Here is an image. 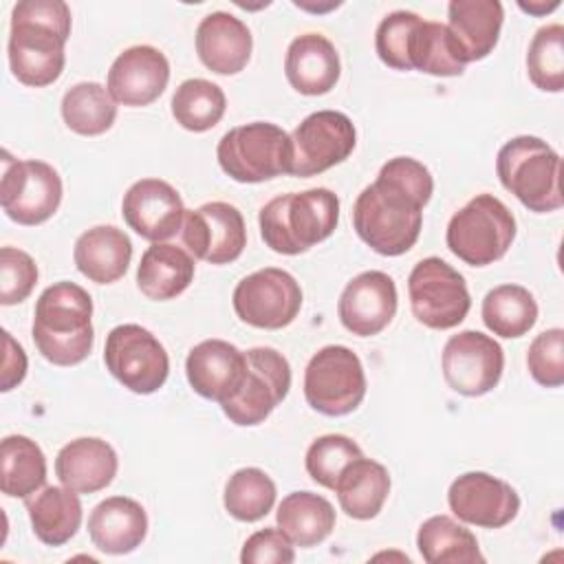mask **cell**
<instances>
[{
	"mask_svg": "<svg viewBox=\"0 0 564 564\" xmlns=\"http://www.w3.org/2000/svg\"><path fill=\"white\" fill-rule=\"evenodd\" d=\"M527 368L535 383L560 388L564 383V330L549 328L540 333L527 352Z\"/></svg>",
	"mask_w": 564,
	"mask_h": 564,
	"instance_id": "cell-42",
	"label": "cell"
},
{
	"mask_svg": "<svg viewBox=\"0 0 564 564\" xmlns=\"http://www.w3.org/2000/svg\"><path fill=\"white\" fill-rule=\"evenodd\" d=\"M359 456H364L361 447L352 438L344 434H324L308 445L304 465L317 485L335 489L341 471Z\"/></svg>",
	"mask_w": 564,
	"mask_h": 564,
	"instance_id": "cell-40",
	"label": "cell"
},
{
	"mask_svg": "<svg viewBox=\"0 0 564 564\" xmlns=\"http://www.w3.org/2000/svg\"><path fill=\"white\" fill-rule=\"evenodd\" d=\"M172 117L189 132L212 130L227 110L223 88L209 79L192 77L178 84L172 95Z\"/></svg>",
	"mask_w": 564,
	"mask_h": 564,
	"instance_id": "cell-36",
	"label": "cell"
},
{
	"mask_svg": "<svg viewBox=\"0 0 564 564\" xmlns=\"http://www.w3.org/2000/svg\"><path fill=\"white\" fill-rule=\"evenodd\" d=\"M408 295L412 315L434 330L458 326L471 306L465 278L436 256L414 264L408 278Z\"/></svg>",
	"mask_w": 564,
	"mask_h": 564,
	"instance_id": "cell-9",
	"label": "cell"
},
{
	"mask_svg": "<svg viewBox=\"0 0 564 564\" xmlns=\"http://www.w3.org/2000/svg\"><path fill=\"white\" fill-rule=\"evenodd\" d=\"M70 37V9L62 0H22L11 11L7 42L9 68L13 77L33 88H44L59 79Z\"/></svg>",
	"mask_w": 564,
	"mask_h": 564,
	"instance_id": "cell-2",
	"label": "cell"
},
{
	"mask_svg": "<svg viewBox=\"0 0 564 564\" xmlns=\"http://www.w3.org/2000/svg\"><path fill=\"white\" fill-rule=\"evenodd\" d=\"M275 482L258 467L234 471L225 485V509L240 522L262 520L275 505Z\"/></svg>",
	"mask_w": 564,
	"mask_h": 564,
	"instance_id": "cell-38",
	"label": "cell"
},
{
	"mask_svg": "<svg viewBox=\"0 0 564 564\" xmlns=\"http://www.w3.org/2000/svg\"><path fill=\"white\" fill-rule=\"evenodd\" d=\"M441 370L454 392L482 397L498 386L505 370V352L494 337L480 330H460L445 341Z\"/></svg>",
	"mask_w": 564,
	"mask_h": 564,
	"instance_id": "cell-15",
	"label": "cell"
},
{
	"mask_svg": "<svg viewBox=\"0 0 564 564\" xmlns=\"http://www.w3.org/2000/svg\"><path fill=\"white\" fill-rule=\"evenodd\" d=\"M284 75L300 95H326L341 75L339 53L335 44L319 33L297 35L286 48Z\"/></svg>",
	"mask_w": 564,
	"mask_h": 564,
	"instance_id": "cell-24",
	"label": "cell"
},
{
	"mask_svg": "<svg viewBox=\"0 0 564 564\" xmlns=\"http://www.w3.org/2000/svg\"><path fill=\"white\" fill-rule=\"evenodd\" d=\"M247 375L234 397L220 403L223 414L240 425H260L289 394L291 366L282 352L269 346H256L247 352Z\"/></svg>",
	"mask_w": 564,
	"mask_h": 564,
	"instance_id": "cell-11",
	"label": "cell"
},
{
	"mask_svg": "<svg viewBox=\"0 0 564 564\" xmlns=\"http://www.w3.org/2000/svg\"><path fill=\"white\" fill-rule=\"evenodd\" d=\"M251 48V31L240 18L227 11H212L196 26V53L212 73H240L249 64Z\"/></svg>",
	"mask_w": 564,
	"mask_h": 564,
	"instance_id": "cell-23",
	"label": "cell"
},
{
	"mask_svg": "<svg viewBox=\"0 0 564 564\" xmlns=\"http://www.w3.org/2000/svg\"><path fill=\"white\" fill-rule=\"evenodd\" d=\"M399 295L394 280L383 271H364L341 291L337 315L341 326L357 337L379 335L397 313Z\"/></svg>",
	"mask_w": 564,
	"mask_h": 564,
	"instance_id": "cell-18",
	"label": "cell"
},
{
	"mask_svg": "<svg viewBox=\"0 0 564 564\" xmlns=\"http://www.w3.org/2000/svg\"><path fill=\"white\" fill-rule=\"evenodd\" d=\"M278 529L302 549H311L324 542L335 529L333 505L313 491H293L282 498L278 513Z\"/></svg>",
	"mask_w": 564,
	"mask_h": 564,
	"instance_id": "cell-31",
	"label": "cell"
},
{
	"mask_svg": "<svg viewBox=\"0 0 564 564\" xmlns=\"http://www.w3.org/2000/svg\"><path fill=\"white\" fill-rule=\"evenodd\" d=\"M119 469L117 452L97 436H82L66 443L55 456V474L59 482L77 494H95L106 489Z\"/></svg>",
	"mask_w": 564,
	"mask_h": 564,
	"instance_id": "cell-25",
	"label": "cell"
},
{
	"mask_svg": "<svg viewBox=\"0 0 564 564\" xmlns=\"http://www.w3.org/2000/svg\"><path fill=\"white\" fill-rule=\"evenodd\" d=\"M291 176H315L344 163L355 145L357 130L348 115L339 110H317L300 121L291 134Z\"/></svg>",
	"mask_w": 564,
	"mask_h": 564,
	"instance_id": "cell-14",
	"label": "cell"
},
{
	"mask_svg": "<svg viewBox=\"0 0 564 564\" xmlns=\"http://www.w3.org/2000/svg\"><path fill=\"white\" fill-rule=\"evenodd\" d=\"M516 238V218L494 194H478L447 223V249L469 267L498 262Z\"/></svg>",
	"mask_w": 564,
	"mask_h": 564,
	"instance_id": "cell-7",
	"label": "cell"
},
{
	"mask_svg": "<svg viewBox=\"0 0 564 564\" xmlns=\"http://www.w3.org/2000/svg\"><path fill=\"white\" fill-rule=\"evenodd\" d=\"M167 57L150 44H137L115 57L106 88L117 104L141 108L156 101L167 88Z\"/></svg>",
	"mask_w": 564,
	"mask_h": 564,
	"instance_id": "cell-20",
	"label": "cell"
},
{
	"mask_svg": "<svg viewBox=\"0 0 564 564\" xmlns=\"http://www.w3.org/2000/svg\"><path fill=\"white\" fill-rule=\"evenodd\" d=\"M529 79L544 93H562L564 88V26H540L527 53Z\"/></svg>",
	"mask_w": 564,
	"mask_h": 564,
	"instance_id": "cell-39",
	"label": "cell"
},
{
	"mask_svg": "<svg viewBox=\"0 0 564 564\" xmlns=\"http://www.w3.org/2000/svg\"><path fill=\"white\" fill-rule=\"evenodd\" d=\"M337 220L339 198L326 187L275 196L258 214L264 245L282 256L304 253L326 240Z\"/></svg>",
	"mask_w": 564,
	"mask_h": 564,
	"instance_id": "cell-4",
	"label": "cell"
},
{
	"mask_svg": "<svg viewBox=\"0 0 564 564\" xmlns=\"http://www.w3.org/2000/svg\"><path fill=\"white\" fill-rule=\"evenodd\" d=\"M88 535L101 553H132L148 535V513L128 496H110L90 511Z\"/></svg>",
	"mask_w": 564,
	"mask_h": 564,
	"instance_id": "cell-26",
	"label": "cell"
},
{
	"mask_svg": "<svg viewBox=\"0 0 564 564\" xmlns=\"http://www.w3.org/2000/svg\"><path fill=\"white\" fill-rule=\"evenodd\" d=\"M240 322L278 330L289 326L302 308V289L297 280L278 267H267L242 278L231 295Z\"/></svg>",
	"mask_w": 564,
	"mask_h": 564,
	"instance_id": "cell-13",
	"label": "cell"
},
{
	"mask_svg": "<svg viewBox=\"0 0 564 564\" xmlns=\"http://www.w3.org/2000/svg\"><path fill=\"white\" fill-rule=\"evenodd\" d=\"M62 178L57 170L44 161H18L9 152L2 154L0 205L4 214L24 227L46 223L62 203Z\"/></svg>",
	"mask_w": 564,
	"mask_h": 564,
	"instance_id": "cell-10",
	"label": "cell"
},
{
	"mask_svg": "<svg viewBox=\"0 0 564 564\" xmlns=\"http://www.w3.org/2000/svg\"><path fill=\"white\" fill-rule=\"evenodd\" d=\"M480 315L494 335L516 339L535 326L538 302L533 293L520 284H500L485 295Z\"/></svg>",
	"mask_w": 564,
	"mask_h": 564,
	"instance_id": "cell-34",
	"label": "cell"
},
{
	"mask_svg": "<svg viewBox=\"0 0 564 564\" xmlns=\"http://www.w3.org/2000/svg\"><path fill=\"white\" fill-rule=\"evenodd\" d=\"M185 375L198 397L223 403L242 386L247 355L225 339H205L189 350Z\"/></svg>",
	"mask_w": 564,
	"mask_h": 564,
	"instance_id": "cell-21",
	"label": "cell"
},
{
	"mask_svg": "<svg viewBox=\"0 0 564 564\" xmlns=\"http://www.w3.org/2000/svg\"><path fill=\"white\" fill-rule=\"evenodd\" d=\"M31 335L53 366L82 364L95 344L90 293L68 280L46 286L35 302Z\"/></svg>",
	"mask_w": 564,
	"mask_h": 564,
	"instance_id": "cell-3",
	"label": "cell"
},
{
	"mask_svg": "<svg viewBox=\"0 0 564 564\" xmlns=\"http://www.w3.org/2000/svg\"><path fill=\"white\" fill-rule=\"evenodd\" d=\"M126 225L150 242H163L183 227L185 205L181 194L161 178H141L121 200Z\"/></svg>",
	"mask_w": 564,
	"mask_h": 564,
	"instance_id": "cell-19",
	"label": "cell"
},
{
	"mask_svg": "<svg viewBox=\"0 0 564 564\" xmlns=\"http://www.w3.org/2000/svg\"><path fill=\"white\" fill-rule=\"evenodd\" d=\"M496 174L529 212L549 214L564 205L562 159L540 137L509 139L496 156Z\"/></svg>",
	"mask_w": 564,
	"mask_h": 564,
	"instance_id": "cell-5",
	"label": "cell"
},
{
	"mask_svg": "<svg viewBox=\"0 0 564 564\" xmlns=\"http://www.w3.org/2000/svg\"><path fill=\"white\" fill-rule=\"evenodd\" d=\"M505 9L498 0H452L447 33L460 64L485 59L498 44Z\"/></svg>",
	"mask_w": 564,
	"mask_h": 564,
	"instance_id": "cell-22",
	"label": "cell"
},
{
	"mask_svg": "<svg viewBox=\"0 0 564 564\" xmlns=\"http://www.w3.org/2000/svg\"><path fill=\"white\" fill-rule=\"evenodd\" d=\"M216 159L220 170L238 183H262L291 174V134L271 121H251L220 137Z\"/></svg>",
	"mask_w": 564,
	"mask_h": 564,
	"instance_id": "cell-6",
	"label": "cell"
},
{
	"mask_svg": "<svg viewBox=\"0 0 564 564\" xmlns=\"http://www.w3.org/2000/svg\"><path fill=\"white\" fill-rule=\"evenodd\" d=\"M295 560L293 542L275 527L260 529L242 544V564H291Z\"/></svg>",
	"mask_w": 564,
	"mask_h": 564,
	"instance_id": "cell-44",
	"label": "cell"
},
{
	"mask_svg": "<svg viewBox=\"0 0 564 564\" xmlns=\"http://www.w3.org/2000/svg\"><path fill=\"white\" fill-rule=\"evenodd\" d=\"M4 339V364H2V392L13 390L15 386L22 383L26 377V355L24 348L11 337L9 330L2 333Z\"/></svg>",
	"mask_w": 564,
	"mask_h": 564,
	"instance_id": "cell-45",
	"label": "cell"
},
{
	"mask_svg": "<svg viewBox=\"0 0 564 564\" xmlns=\"http://www.w3.org/2000/svg\"><path fill=\"white\" fill-rule=\"evenodd\" d=\"M416 546L427 564L485 562L476 535L449 516L427 518L416 533Z\"/></svg>",
	"mask_w": 564,
	"mask_h": 564,
	"instance_id": "cell-33",
	"label": "cell"
},
{
	"mask_svg": "<svg viewBox=\"0 0 564 564\" xmlns=\"http://www.w3.org/2000/svg\"><path fill=\"white\" fill-rule=\"evenodd\" d=\"M26 502V513L35 538L46 546L66 544L82 524V502L77 491L68 487H42Z\"/></svg>",
	"mask_w": 564,
	"mask_h": 564,
	"instance_id": "cell-29",
	"label": "cell"
},
{
	"mask_svg": "<svg viewBox=\"0 0 564 564\" xmlns=\"http://www.w3.org/2000/svg\"><path fill=\"white\" fill-rule=\"evenodd\" d=\"M306 403L324 416H346L366 397L361 359L348 346L319 348L304 370Z\"/></svg>",
	"mask_w": 564,
	"mask_h": 564,
	"instance_id": "cell-8",
	"label": "cell"
},
{
	"mask_svg": "<svg viewBox=\"0 0 564 564\" xmlns=\"http://www.w3.org/2000/svg\"><path fill=\"white\" fill-rule=\"evenodd\" d=\"M419 22L421 18L412 11H392L379 22L375 31V51L386 66L394 70H410L408 48Z\"/></svg>",
	"mask_w": 564,
	"mask_h": 564,
	"instance_id": "cell-41",
	"label": "cell"
},
{
	"mask_svg": "<svg viewBox=\"0 0 564 564\" xmlns=\"http://www.w3.org/2000/svg\"><path fill=\"white\" fill-rule=\"evenodd\" d=\"M183 242L189 253L209 264H229L247 247V227L238 207L212 200L196 209H185Z\"/></svg>",
	"mask_w": 564,
	"mask_h": 564,
	"instance_id": "cell-16",
	"label": "cell"
},
{
	"mask_svg": "<svg viewBox=\"0 0 564 564\" xmlns=\"http://www.w3.org/2000/svg\"><path fill=\"white\" fill-rule=\"evenodd\" d=\"M110 375L134 394H152L170 375V357L163 344L139 324L115 326L104 346Z\"/></svg>",
	"mask_w": 564,
	"mask_h": 564,
	"instance_id": "cell-12",
	"label": "cell"
},
{
	"mask_svg": "<svg viewBox=\"0 0 564 564\" xmlns=\"http://www.w3.org/2000/svg\"><path fill=\"white\" fill-rule=\"evenodd\" d=\"M77 271L97 284H112L126 275L132 260V242L123 229L97 225L86 229L73 249Z\"/></svg>",
	"mask_w": 564,
	"mask_h": 564,
	"instance_id": "cell-27",
	"label": "cell"
},
{
	"mask_svg": "<svg viewBox=\"0 0 564 564\" xmlns=\"http://www.w3.org/2000/svg\"><path fill=\"white\" fill-rule=\"evenodd\" d=\"M447 505L465 524L500 529L518 516L520 496L509 482L487 471H467L452 480Z\"/></svg>",
	"mask_w": 564,
	"mask_h": 564,
	"instance_id": "cell-17",
	"label": "cell"
},
{
	"mask_svg": "<svg viewBox=\"0 0 564 564\" xmlns=\"http://www.w3.org/2000/svg\"><path fill=\"white\" fill-rule=\"evenodd\" d=\"M0 487L9 498H31L46 482V456L42 447L22 434L2 438Z\"/></svg>",
	"mask_w": 564,
	"mask_h": 564,
	"instance_id": "cell-32",
	"label": "cell"
},
{
	"mask_svg": "<svg viewBox=\"0 0 564 564\" xmlns=\"http://www.w3.org/2000/svg\"><path fill=\"white\" fill-rule=\"evenodd\" d=\"M333 491L348 518L372 520L388 500L390 474L381 463L359 456L341 471Z\"/></svg>",
	"mask_w": 564,
	"mask_h": 564,
	"instance_id": "cell-30",
	"label": "cell"
},
{
	"mask_svg": "<svg viewBox=\"0 0 564 564\" xmlns=\"http://www.w3.org/2000/svg\"><path fill=\"white\" fill-rule=\"evenodd\" d=\"M518 7L522 9V11H527V13H531V15H544V13H549V11H553V9H557L560 7V0H553V2H518Z\"/></svg>",
	"mask_w": 564,
	"mask_h": 564,
	"instance_id": "cell-46",
	"label": "cell"
},
{
	"mask_svg": "<svg viewBox=\"0 0 564 564\" xmlns=\"http://www.w3.org/2000/svg\"><path fill=\"white\" fill-rule=\"evenodd\" d=\"M408 62L410 70H421L434 77H456L465 73V64H460L454 51L447 26L423 18L410 37Z\"/></svg>",
	"mask_w": 564,
	"mask_h": 564,
	"instance_id": "cell-37",
	"label": "cell"
},
{
	"mask_svg": "<svg viewBox=\"0 0 564 564\" xmlns=\"http://www.w3.org/2000/svg\"><path fill=\"white\" fill-rule=\"evenodd\" d=\"M59 110L68 130L82 137L104 134L117 119V101L108 88L97 82H79L70 86L62 97Z\"/></svg>",
	"mask_w": 564,
	"mask_h": 564,
	"instance_id": "cell-35",
	"label": "cell"
},
{
	"mask_svg": "<svg viewBox=\"0 0 564 564\" xmlns=\"http://www.w3.org/2000/svg\"><path fill=\"white\" fill-rule=\"evenodd\" d=\"M434 192L430 170L412 156H394L381 165L352 205L357 236L381 256H401L414 247L423 227V207Z\"/></svg>",
	"mask_w": 564,
	"mask_h": 564,
	"instance_id": "cell-1",
	"label": "cell"
},
{
	"mask_svg": "<svg viewBox=\"0 0 564 564\" xmlns=\"http://www.w3.org/2000/svg\"><path fill=\"white\" fill-rule=\"evenodd\" d=\"M194 273V258L185 249L170 242H152L137 267V286L148 300L167 302L192 284Z\"/></svg>",
	"mask_w": 564,
	"mask_h": 564,
	"instance_id": "cell-28",
	"label": "cell"
},
{
	"mask_svg": "<svg viewBox=\"0 0 564 564\" xmlns=\"http://www.w3.org/2000/svg\"><path fill=\"white\" fill-rule=\"evenodd\" d=\"M37 284L35 260L15 247L0 249V304L11 306L24 302Z\"/></svg>",
	"mask_w": 564,
	"mask_h": 564,
	"instance_id": "cell-43",
	"label": "cell"
}]
</instances>
